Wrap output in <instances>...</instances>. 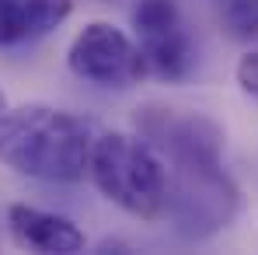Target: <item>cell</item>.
<instances>
[{
    "label": "cell",
    "mask_w": 258,
    "mask_h": 255,
    "mask_svg": "<svg viewBox=\"0 0 258 255\" xmlns=\"http://www.w3.org/2000/svg\"><path fill=\"white\" fill-rule=\"evenodd\" d=\"M133 129L164 158V161H185V158H220L223 154V129L210 116L171 109V105H140L133 112Z\"/></svg>",
    "instance_id": "6"
},
{
    "label": "cell",
    "mask_w": 258,
    "mask_h": 255,
    "mask_svg": "<svg viewBox=\"0 0 258 255\" xmlns=\"http://www.w3.org/2000/svg\"><path fill=\"white\" fill-rule=\"evenodd\" d=\"M129 21L150 74L178 84L196 70V42L174 0H136Z\"/></svg>",
    "instance_id": "5"
},
{
    "label": "cell",
    "mask_w": 258,
    "mask_h": 255,
    "mask_svg": "<svg viewBox=\"0 0 258 255\" xmlns=\"http://www.w3.org/2000/svg\"><path fill=\"white\" fill-rule=\"evenodd\" d=\"M67 67L74 77L101 87H129L147 74L140 42L112 21H87L67 49Z\"/></svg>",
    "instance_id": "4"
},
{
    "label": "cell",
    "mask_w": 258,
    "mask_h": 255,
    "mask_svg": "<svg viewBox=\"0 0 258 255\" xmlns=\"http://www.w3.org/2000/svg\"><path fill=\"white\" fill-rule=\"evenodd\" d=\"M237 84L244 87L251 98H258V49L244 53L237 60Z\"/></svg>",
    "instance_id": "10"
},
{
    "label": "cell",
    "mask_w": 258,
    "mask_h": 255,
    "mask_svg": "<svg viewBox=\"0 0 258 255\" xmlns=\"http://www.w3.org/2000/svg\"><path fill=\"white\" fill-rule=\"evenodd\" d=\"M7 231L21 248L45 252V255H74V252H84L87 245L84 231L70 217L42 210V207H28V203H11L7 207Z\"/></svg>",
    "instance_id": "7"
},
{
    "label": "cell",
    "mask_w": 258,
    "mask_h": 255,
    "mask_svg": "<svg viewBox=\"0 0 258 255\" xmlns=\"http://www.w3.org/2000/svg\"><path fill=\"white\" fill-rule=\"evenodd\" d=\"M7 112V98H4V91H0V116Z\"/></svg>",
    "instance_id": "11"
},
{
    "label": "cell",
    "mask_w": 258,
    "mask_h": 255,
    "mask_svg": "<svg viewBox=\"0 0 258 255\" xmlns=\"http://www.w3.org/2000/svg\"><path fill=\"white\" fill-rule=\"evenodd\" d=\"M94 136L84 119L52 109L21 105L0 116V165L39 182H81L91 168Z\"/></svg>",
    "instance_id": "1"
},
{
    "label": "cell",
    "mask_w": 258,
    "mask_h": 255,
    "mask_svg": "<svg viewBox=\"0 0 258 255\" xmlns=\"http://www.w3.org/2000/svg\"><path fill=\"white\" fill-rule=\"evenodd\" d=\"M87 175L108 203L140 220H161L168 213V165L140 133L94 136Z\"/></svg>",
    "instance_id": "2"
},
{
    "label": "cell",
    "mask_w": 258,
    "mask_h": 255,
    "mask_svg": "<svg viewBox=\"0 0 258 255\" xmlns=\"http://www.w3.org/2000/svg\"><path fill=\"white\" fill-rule=\"evenodd\" d=\"M223 25L230 28L234 39L258 35V0H230L223 7Z\"/></svg>",
    "instance_id": "9"
},
{
    "label": "cell",
    "mask_w": 258,
    "mask_h": 255,
    "mask_svg": "<svg viewBox=\"0 0 258 255\" xmlns=\"http://www.w3.org/2000/svg\"><path fill=\"white\" fill-rule=\"evenodd\" d=\"M168 165V224L185 241H206L220 234L241 207L234 178L220 158H185Z\"/></svg>",
    "instance_id": "3"
},
{
    "label": "cell",
    "mask_w": 258,
    "mask_h": 255,
    "mask_svg": "<svg viewBox=\"0 0 258 255\" xmlns=\"http://www.w3.org/2000/svg\"><path fill=\"white\" fill-rule=\"evenodd\" d=\"M32 42L28 0H0V45Z\"/></svg>",
    "instance_id": "8"
}]
</instances>
